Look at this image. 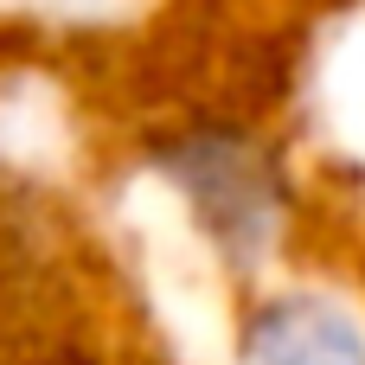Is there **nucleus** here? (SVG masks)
Here are the masks:
<instances>
[{"instance_id": "1", "label": "nucleus", "mask_w": 365, "mask_h": 365, "mask_svg": "<svg viewBox=\"0 0 365 365\" xmlns=\"http://www.w3.org/2000/svg\"><path fill=\"white\" fill-rule=\"evenodd\" d=\"M244 365H365V334L334 302H269L244 327Z\"/></svg>"}]
</instances>
